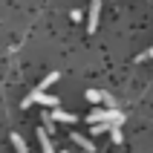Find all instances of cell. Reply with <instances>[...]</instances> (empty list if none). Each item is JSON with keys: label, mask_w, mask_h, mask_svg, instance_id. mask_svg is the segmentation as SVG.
<instances>
[{"label": "cell", "mask_w": 153, "mask_h": 153, "mask_svg": "<svg viewBox=\"0 0 153 153\" xmlns=\"http://www.w3.org/2000/svg\"><path fill=\"white\" fill-rule=\"evenodd\" d=\"M87 121H90V124H95V121L121 124V121H124V113H121V110H116V107H95V110L87 116Z\"/></svg>", "instance_id": "obj_1"}, {"label": "cell", "mask_w": 153, "mask_h": 153, "mask_svg": "<svg viewBox=\"0 0 153 153\" xmlns=\"http://www.w3.org/2000/svg\"><path fill=\"white\" fill-rule=\"evenodd\" d=\"M32 104H43V107H49V110H52V107H58V104H61V98H55V95H49V93H43V90H32V93L20 101V107L26 110V107H32Z\"/></svg>", "instance_id": "obj_2"}, {"label": "cell", "mask_w": 153, "mask_h": 153, "mask_svg": "<svg viewBox=\"0 0 153 153\" xmlns=\"http://www.w3.org/2000/svg\"><path fill=\"white\" fill-rule=\"evenodd\" d=\"M98 17H101V0H93L90 15H87V32L90 35H95V29H98Z\"/></svg>", "instance_id": "obj_3"}, {"label": "cell", "mask_w": 153, "mask_h": 153, "mask_svg": "<svg viewBox=\"0 0 153 153\" xmlns=\"http://www.w3.org/2000/svg\"><path fill=\"white\" fill-rule=\"evenodd\" d=\"M49 121H64V124H75V113H67V110H61V107H52Z\"/></svg>", "instance_id": "obj_4"}, {"label": "cell", "mask_w": 153, "mask_h": 153, "mask_svg": "<svg viewBox=\"0 0 153 153\" xmlns=\"http://www.w3.org/2000/svg\"><path fill=\"white\" fill-rule=\"evenodd\" d=\"M72 142H75L78 147H84L87 153H93V150H95V142H93V139H87L84 133H72Z\"/></svg>", "instance_id": "obj_5"}, {"label": "cell", "mask_w": 153, "mask_h": 153, "mask_svg": "<svg viewBox=\"0 0 153 153\" xmlns=\"http://www.w3.org/2000/svg\"><path fill=\"white\" fill-rule=\"evenodd\" d=\"M38 142H41V147H43V153H55V147H52V142H49V136H46V127H41V130H38Z\"/></svg>", "instance_id": "obj_6"}, {"label": "cell", "mask_w": 153, "mask_h": 153, "mask_svg": "<svg viewBox=\"0 0 153 153\" xmlns=\"http://www.w3.org/2000/svg\"><path fill=\"white\" fill-rule=\"evenodd\" d=\"M12 145H15L17 153H29V147H26V142H23V136H20V133H12Z\"/></svg>", "instance_id": "obj_7"}, {"label": "cell", "mask_w": 153, "mask_h": 153, "mask_svg": "<svg viewBox=\"0 0 153 153\" xmlns=\"http://www.w3.org/2000/svg\"><path fill=\"white\" fill-rule=\"evenodd\" d=\"M55 81H61V75H58V72H49V75H46V78L41 81V87H38V90H43V93H46V90H49V87L55 84Z\"/></svg>", "instance_id": "obj_8"}, {"label": "cell", "mask_w": 153, "mask_h": 153, "mask_svg": "<svg viewBox=\"0 0 153 153\" xmlns=\"http://www.w3.org/2000/svg\"><path fill=\"white\" fill-rule=\"evenodd\" d=\"M110 139L116 142V145H121V139H124L121 136V124H110Z\"/></svg>", "instance_id": "obj_9"}, {"label": "cell", "mask_w": 153, "mask_h": 153, "mask_svg": "<svg viewBox=\"0 0 153 153\" xmlns=\"http://www.w3.org/2000/svg\"><path fill=\"white\" fill-rule=\"evenodd\" d=\"M101 98H104V93H101V90H87V101L101 104Z\"/></svg>", "instance_id": "obj_10"}, {"label": "cell", "mask_w": 153, "mask_h": 153, "mask_svg": "<svg viewBox=\"0 0 153 153\" xmlns=\"http://www.w3.org/2000/svg\"><path fill=\"white\" fill-rule=\"evenodd\" d=\"M101 104H104V107H116V98H113L110 93H104V98H101Z\"/></svg>", "instance_id": "obj_11"}, {"label": "cell", "mask_w": 153, "mask_h": 153, "mask_svg": "<svg viewBox=\"0 0 153 153\" xmlns=\"http://www.w3.org/2000/svg\"><path fill=\"white\" fill-rule=\"evenodd\" d=\"M150 58H153V46H150L147 52H142V55H139V61H150Z\"/></svg>", "instance_id": "obj_12"}]
</instances>
